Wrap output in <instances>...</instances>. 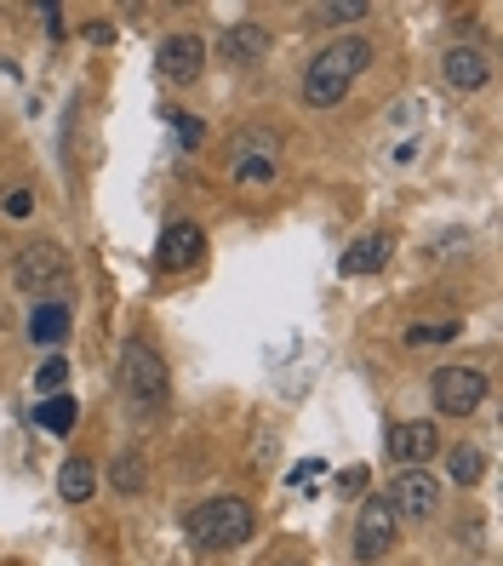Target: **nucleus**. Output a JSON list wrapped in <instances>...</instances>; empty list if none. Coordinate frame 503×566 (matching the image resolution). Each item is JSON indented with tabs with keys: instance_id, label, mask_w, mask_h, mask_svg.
Masks as SVG:
<instances>
[{
	"instance_id": "nucleus-6",
	"label": "nucleus",
	"mask_w": 503,
	"mask_h": 566,
	"mask_svg": "<svg viewBox=\"0 0 503 566\" xmlns=\"http://www.w3.org/2000/svg\"><path fill=\"white\" fill-rule=\"evenodd\" d=\"M63 275H70V252H63L57 241H29L12 258V286L18 292H52Z\"/></svg>"
},
{
	"instance_id": "nucleus-25",
	"label": "nucleus",
	"mask_w": 503,
	"mask_h": 566,
	"mask_svg": "<svg viewBox=\"0 0 503 566\" xmlns=\"http://www.w3.org/2000/svg\"><path fill=\"white\" fill-rule=\"evenodd\" d=\"M86 41H92V46H109L115 29H109V23H86Z\"/></svg>"
},
{
	"instance_id": "nucleus-2",
	"label": "nucleus",
	"mask_w": 503,
	"mask_h": 566,
	"mask_svg": "<svg viewBox=\"0 0 503 566\" xmlns=\"http://www.w3.org/2000/svg\"><path fill=\"white\" fill-rule=\"evenodd\" d=\"M258 526V510L247 504V497H207V504H195L189 521H184V538L189 549L200 555H223L234 544H247Z\"/></svg>"
},
{
	"instance_id": "nucleus-15",
	"label": "nucleus",
	"mask_w": 503,
	"mask_h": 566,
	"mask_svg": "<svg viewBox=\"0 0 503 566\" xmlns=\"http://www.w3.org/2000/svg\"><path fill=\"white\" fill-rule=\"evenodd\" d=\"M57 492H63V504H86V497L97 492V463L92 458H70L57 470Z\"/></svg>"
},
{
	"instance_id": "nucleus-3",
	"label": "nucleus",
	"mask_w": 503,
	"mask_h": 566,
	"mask_svg": "<svg viewBox=\"0 0 503 566\" xmlns=\"http://www.w3.org/2000/svg\"><path fill=\"white\" fill-rule=\"evenodd\" d=\"M120 395L132 412H160L166 401V360L149 344H126L120 349Z\"/></svg>"
},
{
	"instance_id": "nucleus-8",
	"label": "nucleus",
	"mask_w": 503,
	"mask_h": 566,
	"mask_svg": "<svg viewBox=\"0 0 503 566\" xmlns=\"http://www.w3.org/2000/svg\"><path fill=\"white\" fill-rule=\"evenodd\" d=\"M389 510H395V521H429L441 510V481L429 470H400L395 492H389Z\"/></svg>"
},
{
	"instance_id": "nucleus-1",
	"label": "nucleus",
	"mask_w": 503,
	"mask_h": 566,
	"mask_svg": "<svg viewBox=\"0 0 503 566\" xmlns=\"http://www.w3.org/2000/svg\"><path fill=\"white\" fill-rule=\"evenodd\" d=\"M360 70H373V46H366L360 35H344V41H332L326 52L310 57V70H304V104L310 109H332V104H344V92L355 86Z\"/></svg>"
},
{
	"instance_id": "nucleus-27",
	"label": "nucleus",
	"mask_w": 503,
	"mask_h": 566,
	"mask_svg": "<svg viewBox=\"0 0 503 566\" xmlns=\"http://www.w3.org/2000/svg\"><path fill=\"white\" fill-rule=\"evenodd\" d=\"M338 486H344V492H360V486H366V470H344V481H338Z\"/></svg>"
},
{
	"instance_id": "nucleus-23",
	"label": "nucleus",
	"mask_w": 503,
	"mask_h": 566,
	"mask_svg": "<svg viewBox=\"0 0 503 566\" xmlns=\"http://www.w3.org/2000/svg\"><path fill=\"white\" fill-rule=\"evenodd\" d=\"M447 338H458V326H407V344H412V349L447 344Z\"/></svg>"
},
{
	"instance_id": "nucleus-7",
	"label": "nucleus",
	"mask_w": 503,
	"mask_h": 566,
	"mask_svg": "<svg viewBox=\"0 0 503 566\" xmlns=\"http://www.w3.org/2000/svg\"><path fill=\"white\" fill-rule=\"evenodd\" d=\"M395 532H400V521L389 510V497H366L360 515H355V555L360 560H384L395 549Z\"/></svg>"
},
{
	"instance_id": "nucleus-24",
	"label": "nucleus",
	"mask_w": 503,
	"mask_h": 566,
	"mask_svg": "<svg viewBox=\"0 0 503 566\" xmlns=\"http://www.w3.org/2000/svg\"><path fill=\"white\" fill-rule=\"evenodd\" d=\"M0 212H7V218H29V212H35V195H29V189H12L7 201H0Z\"/></svg>"
},
{
	"instance_id": "nucleus-14",
	"label": "nucleus",
	"mask_w": 503,
	"mask_h": 566,
	"mask_svg": "<svg viewBox=\"0 0 503 566\" xmlns=\"http://www.w3.org/2000/svg\"><path fill=\"white\" fill-rule=\"evenodd\" d=\"M389 235H360L349 252H344V263H338V270L344 275H373V270H384V263H389Z\"/></svg>"
},
{
	"instance_id": "nucleus-20",
	"label": "nucleus",
	"mask_w": 503,
	"mask_h": 566,
	"mask_svg": "<svg viewBox=\"0 0 503 566\" xmlns=\"http://www.w3.org/2000/svg\"><path fill=\"white\" fill-rule=\"evenodd\" d=\"M366 18V0H338V7H310V23H355Z\"/></svg>"
},
{
	"instance_id": "nucleus-12",
	"label": "nucleus",
	"mask_w": 503,
	"mask_h": 566,
	"mask_svg": "<svg viewBox=\"0 0 503 566\" xmlns=\"http://www.w3.org/2000/svg\"><path fill=\"white\" fill-rule=\"evenodd\" d=\"M200 63H207V41L189 35V29H184V35H166L160 52H155V70H160L166 81H178V86L200 75Z\"/></svg>"
},
{
	"instance_id": "nucleus-13",
	"label": "nucleus",
	"mask_w": 503,
	"mask_h": 566,
	"mask_svg": "<svg viewBox=\"0 0 503 566\" xmlns=\"http://www.w3.org/2000/svg\"><path fill=\"white\" fill-rule=\"evenodd\" d=\"M441 75H447L452 92H481V86L492 81V57H486L481 46H447Z\"/></svg>"
},
{
	"instance_id": "nucleus-4",
	"label": "nucleus",
	"mask_w": 503,
	"mask_h": 566,
	"mask_svg": "<svg viewBox=\"0 0 503 566\" xmlns=\"http://www.w3.org/2000/svg\"><path fill=\"white\" fill-rule=\"evenodd\" d=\"M229 172H234V184H247V189L275 184L281 178V138L270 126H247L241 138L229 144Z\"/></svg>"
},
{
	"instance_id": "nucleus-19",
	"label": "nucleus",
	"mask_w": 503,
	"mask_h": 566,
	"mask_svg": "<svg viewBox=\"0 0 503 566\" xmlns=\"http://www.w3.org/2000/svg\"><path fill=\"white\" fill-rule=\"evenodd\" d=\"M109 481H115V492H138V486H144V458H138V452H120L115 470H109Z\"/></svg>"
},
{
	"instance_id": "nucleus-11",
	"label": "nucleus",
	"mask_w": 503,
	"mask_h": 566,
	"mask_svg": "<svg viewBox=\"0 0 503 566\" xmlns=\"http://www.w3.org/2000/svg\"><path fill=\"white\" fill-rule=\"evenodd\" d=\"M218 52L229 70H258L263 57H270V29L263 23H229L218 35Z\"/></svg>"
},
{
	"instance_id": "nucleus-10",
	"label": "nucleus",
	"mask_w": 503,
	"mask_h": 566,
	"mask_svg": "<svg viewBox=\"0 0 503 566\" xmlns=\"http://www.w3.org/2000/svg\"><path fill=\"white\" fill-rule=\"evenodd\" d=\"M434 452H441V436H434L429 418H412V423H395L389 429V458L400 463V470H423Z\"/></svg>"
},
{
	"instance_id": "nucleus-9",
	"label": "nucleus",
	"mask_w": 503,
	"mask_h": 566,
	"mask_svg": "<svg viewBox=\"0 0 503 566\" xmlns=\"http://www.w3.org/2000/svg\"><path fill=\"white\" fill-rule=\"evenodd\" d=\"M200 252H207V235H200V223L178 218V223H166V229H160V247H155L160 270L184 275V270H195V263H200Z\"/></svg>"
},
{
	"instance_id": "nucleus-21",
	"label": "nucleus",
	"mask_w": 503,
	"mask_h": 566,
	"mask_svg": "<svg viewBox=\"0 0 503 566\" xmlns=\"http://www.w3.org/2000/svg\"><path fill=\"white\" fill-rule=\"evenodd\" d=\"M35 384H41L46 395H57L63 384H70V360H63V355H52V360H41V373H35Z\"/></svg>"
},
{
	"instance_id": "nucleus-5",
	"label": "nucleus",
	"mask_w": 503,
	"mask_h": 566,
	"mask_svg": "<svg viewBox=\"0 0 503 566\" xmlns=\"http://www.w3.org/2000/svg\"><path fill=\"white\" fill-rule=\"evenodd\" d=\"M429 395H434V412L441 418H469L486 401V373H475V366H441L429 378Z\"/></svg>"
},
{
	"instance_id": "nucleus-18",
	"label": "nucleus",
	"mask_w": 503,
	"mask_h": 566,
	"mask_svg": "<svg viewBox=\"0 0 503 566\" xmlns=\"http://www.w3.org/2000/svg\"><path fill=\"white\" fill-rule=\"evenodd\" d=\"M81 418V407L70 401V395H46V407H41V429H52V436H70Z\"/></svg>"
},
{
	"instance_id": "nucleus-22",
	"label": "nucleus",
	"mask_w": 503,
	"mask_h": 566,
	"mask_svg": "<svg viewBox=\"0 0 503 566\" xmlns=\"http://www.w3.org/2000/svg\"><path fill=\"white\" fill-rule=\"evenodd\" d=\"M166 120H172V132H178V144H200V138H207V126H200L195 115H184V109H166Z\"/></svg>"
},
{
	"instance_id": "nucleus-26",
	"label": "nucleus",
	"mask_w": 503,
	"mask_h": 566,
	"mask_svg": "<svg viewBox=\"0 0 503 566\" xmlns=\"http://www.w3.org/2000/svg\"><path fill=\"white\" fill-rule=\"evenodd\" d=\"M315 475H321V463H315V458H310V463H297V470H292V486H310Z\"/></svg>"
},
{
	"instance_id": "nucleus-16",
	"label": "nucleus",
	"mask_w": 503,
	"mask_h": 566,
	"mask_svg": "<svg viewBox=\"0 0 503 566\" xmlns=\"http://www.w3.org/2000/svg\"><path fill=\"white\" fill-rule=\"evenodd\" d=\"M63 332H70V304H41L35 321H29V338L35 344H57Z\"/></svg>"
},
{
	"instance_id": "nucleus-17",
	"label": "nucleus",
	"mask_w": 503,
	"mask_h": 566,
	"mask_svg": "<svg viewBox=\"0 0 503 566\" xmlns=\"http://www.w3.org/2000/svg\"><path fill=\"white\" fill-rule=\"evenodd\" d=\"M447 475H452L458 486H475V481L486 475V452H481V447H452V452H447Z\"/></svg>"
}]
</instances>
